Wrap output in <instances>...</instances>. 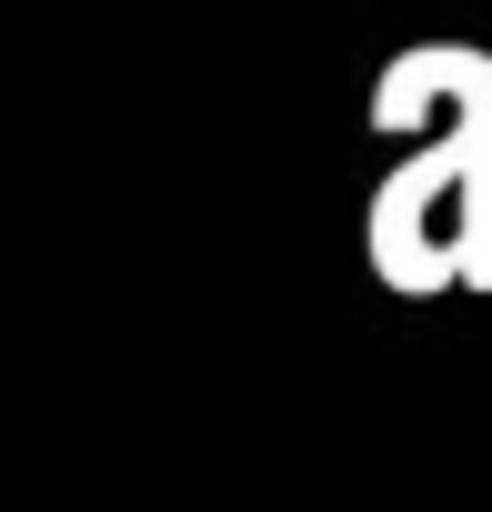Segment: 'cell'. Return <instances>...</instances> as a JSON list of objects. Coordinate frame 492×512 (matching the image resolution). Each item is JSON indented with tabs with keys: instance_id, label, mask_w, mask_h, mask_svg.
<instances>
[]
</instances>
